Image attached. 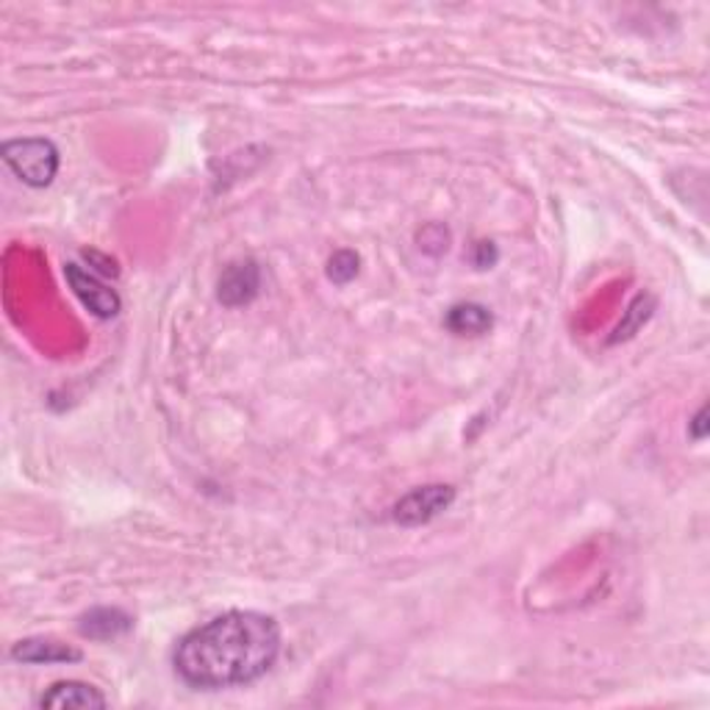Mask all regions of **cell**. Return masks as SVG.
I'll use <instances>...</instances> for the list:
<instances>
[{"label": "cell", "instance_id": "cell-1", "mask_svg": "<svg viewBox=\"0 0 710 710\" xmlns=\"http://www.w3.org/2000/svg\"><path fill=\"white\" fill-rule=\"evenodd\" d=\"M280 655V628L258 611H228L200 624L175 646V675L198 691L251 686Z\"/></svg>", "mask_w": 710, "mask_h": 710}, {"label": "cell", "instance_id": "cell-2", "mask_svg": "<svg viewBox=\"0 0 710 710\" xmlns=\"http://www.w3.org/2000/svg\"><path fill=\"white\" fill-rule=\"evenodd\" d=\"M7 167L18 175L25 187L42 189L56 178L58 151L51 140L29 136V140H12L0 151Z\"/></svg>", "mask_w": 710, "mask_h": 710}, {"label": "cell", "instance_id": "cell-3", "mask_svg": "<svg viewBox=\"0 0 710 710\" xmlns=\"http://www.w3.org/2000/svg\"><path fill=\"white\" fill-rule=\"evenodd\" d=\"M455 500L453 486L444 484H431L420 486V489L408 491L406 497L397 500V506L391 508V519L402 528H420V524L433 522L439 513L447 511Z\"/></svg>", "mask_w": 710, "mask_h": 710}, {"label": "cell", "instance_id": "cell-4", "mask_svg": "<svg viewBox=\"0 0 710 710\" xmlns=\"http://www.w3.org/2000/svg\"><path fill=\"white\" fill-rule=\"evenodd\" d=\"M65 278L73 295L84 303V309L92 311L98 320H111V317L120 314V295L109 289L92 269L81 267V264H67Z\"/></svg>", "mask_w": 710, "mask_h": 710}, {"label": "cell", "instance_id": "cell-5", "mask_svg": "<svg viewBox=\"0 0 710 710\" xmlns=\"http://www.w3.org/2000/svg\"><path fill=\"white\" fill-rule=\"evenodd\" d=\"M262 286V273H258L256 262H233L222 269L220 280H217V300L228 309H240L247 306L258 295Z\"/></svg>", "mask_w": 710, "mask_h": 710}, {"label": "cell", "instance_id": "cell-6", "mask_svg": "<svg viewBox=\"0 0 710 710\" xmlns=\"http://www.w3.org/2000/svg\"><path fill=\"white\" fill-rule=\"evenodd\" d=\"M106 705H109V699L100 694V688L81 680L56 683L40 697V708L51 710H95L106 708Z\"/></svg>", "mask_w": 710, "mask_h": 710}, {"label": "cell", "instance_id": "cell-7", "mask_svg": "<svg viewBox=\"0 0 710 710\" xmlns=\"http://www.w3.org/2000/svg\"><path fill=\"white\" fill-rule=\"evenodd\" d=\"M12 658L23 664H76L81 661V650H73L56 639H25L12 646Z\"/></svg>", "mask_w": 710, "mask_h": 710}, {"label": "cell", "instance_id": "cell-8", "mask_svg": "<svg viewBox=\"0 0 710 710\" xmlns=\"http://www.w3.org/2000/svg\"><path fill=\"white\" fill-rule=\"evenodd\" d=\"M131 628H134V619L125 611H120V608H92V611L84 613L81 622H78L81 635L95 641L120 639V635L129 633Z\"/></svg>", "mask_w": 710, "mask_h": 710}, {"label": "cell", "instance_id": "cell-9", "mask_svg": "<svg viewBox=\"0 0 710 710\" xmlns=\"http://www.w3.org/2000/svg\"><path fill=\"white\" fill-rule=\"evenodd\" d=\"M444 325L455 333V336H484L495 325V317L486 306L480 303H458L447 311Z\"/></svg>", "mask_w": 710, "mask_h": 710}, {"label": "cell", "instance_id": "cell-10", "mask_svg": "<svg viewBox=\"0 0 710 710\" xmlns=\"http://www.w3.org/2000/svg\"><path fill=\"white\" fill-rule=\"evenodd\" d=\"M358 264H362L358 253L353 251L333 253V258L328 262V278H331L333 284H350V280L358 275Z\"/></svg>", "mask_w": 710, "mask_h": 710}, {"label": "cell", "instance_id": "cell-11", "mask_svg": "<svg viewBox=\"0 0 710 710\" xmlns=\"http://www.w3.org/2000/svg\"><path fill=\"white\" fill-rule=\"evenodd\" d=\"M495 262H497V251L491 247V242H480L478 256H475V264H478L480 269H486V267H491Z\"/></svg>", "mask_w": 710, "mask_h": 710}, {"label": "cell", "instance_id": "cell-12", "mask_svg": "<svg viewBox=\"0 0 710 710\" xmlns=\"http://www.w3.org/2000/svg\"><path fill=\"white\" fill-rule=\"evenodd\" d=\"M705 417H708V411H705V408H699L697 417H694V431H691V436L697 439V442H702L705 433H708V422H705Z\"/></svg>", "mask_w": 710, "mask_h": 710}]
</instances>
